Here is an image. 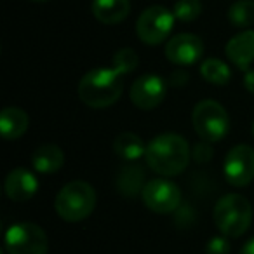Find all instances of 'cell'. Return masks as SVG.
Masks as SVG:
<instances>
[{
    "instance_id": "cell-1",
    "label": "cell",
    "mask_w": 254,
    "mask_h": 254,
    "mask_svg": "<svg viewBox=\"0 0 254 254\" xmlns=\"http://www.w3.org/2000/svg\"><path fill=\"white\" fill-rule=\"evenodd\" d=\"M145 159L150 169L160 176H178L190 162V146L183 136L166 132L146 145Z\"/></svg>"
},
{
    "instance_id": "cell-2",
    "label": "cell",
    "mask_w": 254,
    "mask_h": 254,
    "mask_svg": "<svg viewBox=\"0 0 254 254\" xmlns=\"http://www.w3.org/2000/svg\"><path fill=\"white\" fill-rule=\"evenodd\" d=\"M122 77L115 68H94L80 78L78 96L91 108H106L122 96Z\"/></svg>"
},
{
    "instance_id": "cell-3",
    "label": "cell",
    "mask_w": 254,
    "mask_h": 254,
    "mask_svg": "<svg viewBox=\"0 0 254 254\" xmlns=\"http://www.w3.org/2000/svg\"><path fill=\"white\" fill-rule=\"evenodd\" d=\"M54 207L60 218L68 223H78L89 218L96 207V191L87 181L66 183L58 193Z\"/></svg>"
},
{
    "instance_id": "cell-4",
    "label": "cell",
    "mask_w": 254,
    "mask_h": 254,
    "mask_svg": "<svg viewBox=\"0 0 254 254\" xmlns=\"http://www.w3.org/2000/svg\"><path fill=\"white\" fill-rule=\"evenodd\" d=\"M253 219V207L242 195L228 193L214 205V223L225 237H240L247 232Z\"/></svg>"
},
{
    "instance_id": "cell-5",
    "label": "cell",
    "mask_w": 254,
    "mask_h": 254,
    "mask_svg": "<svg viewBox=\"0 0 254 254\" xmlns=\"http://www.w3.org/2000/svg\"><path fill=\"white\" fill-rule=\"evenodd\" d=\"M191 124L202 141L218 143L228 134L230 119L226 110L212 99H202L191 113Z\"/></svg>"
},
{
    "instance_id": "cell-6",
    "label": "cell",
    "mask_w": 254,
    "mask_h": 254,
    "mask_svg": "<svg viewBox=\"0 0 254 254\" xmlns=\"http://www.w3.org/2000/svg\"><path fill=\"white\" fill-rule=\"evenodd\" d=\"M174 14L162 5H152L145 9L136 21V35L146 46L162 44L169 37L174 26Z\"/></svg>"
},
{
    "instance_id": "cell-7",
    "label": "cell",
    "mask_w": 254,
    "mask_h": 254,
    "mask_svg": "<svg viewBox=\"0 0 254 254\" xmlns=\"http://www.w3.org/2000/svg\"><path fill=\"white\" fill-rule=\"evenodd\" d=\"M9 254H47L46 232L35 223H16L5 232Z\"/></svg>"
},
{
    "instance_id": "cell-8",
    "label": "cell",
    "mask_w": 254,
    "mask_h": 254,
    "mask_svg": "<svg viewBox=\"0 0 254 254\" xmlns=\"http://www.w3.org/2000/svg\"><path fill=\"white\" fill-rule=\"evenodd\" d=\"M141 198L150 211L157 214H169L180 207L181 190L169 180H152L143 187Z\"/></svg>"
},
{
    "instance_id": "cell-9",
    "label": "cell",
    "mask_w": 254,
    "mask_h": 254,
    "mask_svg": "<svg viewBox=\"0 0 254 254\" xmlns=\"http://www.w3.org/2000/svg\"><path fill=\"white\" fill-rule=\"evenodd\" d=\"M223 173L232 187H247L254 180V148L247 145L233 146L225 157Z\"/></svg>"
},
{
    "instance_id": "cell-10",
    "label": "cell",
    "mask_w": 254,
    "mask_h": 254,
    "mask_svg": "<svg viewBox=\"0 0 254 254\" xmlns=\"http://www.w3.org/2000/svg\"><path fill=\"white\" fill-rule=\"evenodd\" d=\"M166 92L167 85L162 77L146 73L134 80L129 91V98L139 110H153L164 101Z\"/></svg>"
},
{
    "instance_id": "cell-11",
    "label": "cell",
    "mask_w": 254,
    "mask_h": 254,
    "mask_svg": "<svg viewBox=\"0 0 254 254\" xmlns=\"http://www.w3.org/2000/svg\"><path fill=\"white\" fill-rule=\"evenodd\" d=\"M166 58L174 64L188 66L197 63L204 54V42L193 33H178L166 44Z\"/></svg>"
},
{
    "instance_id": "cell-12",
    "label": "cell",
    "mask_w": 254,
    "mask_h": 254,
    "mask_svg": "<svg viewBox=\"0 0 254 254\" xmlns=\"http://www.w3.org/2000/svg\"><path fill=\"white\" fill-rule=\"evenodd\" d=\"M5 193L14 202H26L37 193L39 190V181L33 176L32 171L25 167H16L5 178Z\"/></svg>"
},
{
    "instance_id": "cell-13",
    "label": "cell",
    "mask_w": 254,
    "mask_h": 254,
    "mask_svg": "<svg viewBox=\"0 0 254 254\" xmlns=\"http://www.w3.org/2000/svg\"><path fill=\"white\" fill-rule=\"evenodd\" d=\"M225 53L237 68L242 71L249 70L251 63L254 61V30H244L232 37L226 44Z\"/></svg>"
},
{
    "instance_id": "cell-14",
    "label": "cell",
    "mask_w": 254,
    "mask_h": 254,
    "mask_svg": "<svg viewBox=\"0 0 254 254\" xmlns=\"http://www.w3.org/2000/svg\"><path fill=\"white\" fill-rule=\"evenodd\" d=\"M28 115L25 110L18 108V106H7L0 113V132H2V138L7 141L21 138L28 131Z\"/></svg>"
},
{
    "instance_id": "cell-15",
    "label": "cell",
    "mask_w": 254,
    "mask_h": 254,
    "mask_svg": "<svg viewBox=\"0 0 254 254\" xmlns=\"http://www.w3.org/2000/svg\"><path fill=\"white\" fill-rule=\"evenodd\" d=\"M131 12L129 0H92V14L105 25H117Z\"/></svg>"
},
{
    "instance_id": "cell-16",
    "label": "cell",
    "mask_w": 254,
    "mask_h": 254,
    "mask_svg": "<svg viewBox=\"0 0 254 254\" xmlns=\"http://www.w3.org/2000/svg\"><path fill=\"white\" fill-rule=\"evenodd\" d=\"M63 164H64V153L61 152L60 146L53 145V143L39 146L32 155L33 169L42 174L58 173L63 167Z\"/></svg>"
},
{
    "instance_id": "cell-17",
    "label": "cell",
    "mask_w": 254,
    "mask_h": 254,
    "mask_svg": "<svg viewBox=\"0 0 254 254\" xmlns=\"http://www.w3.org/2000/svg\"><path fill=\"white\" fill-rule=\"evenodd\" d=\"M113 152L119 159L126 160V162H134V160L145 157L146 146L143 139L134 132H120L113 139Z\"/></svg>"
},
{
    "instance_id": "cell-18",
    "label": "cell",
    "mask_w": 254,
    "mask_h": 254,
    "mask_svg": "<svg viewBox=\"0 0 254 254\" xmlns=\"http://www.w3.org/2000/svg\"><path fill=\"white\" fill-rule=\"evenodd\" d=\"M200 75L204 80H207L212 85H226L232 78V71H230L228 64L223 63L218 58H207L204 63L200 64Z\"/></svg>"
},
{
    "instance_id": "cell-19",
    "label": "cell",
    "mask_w": 254,
    "mask_h": 254,
    "mask_svg": "<svg viewBox=\"0 0 254 254\" xmlns=\"http://www.w3.org/2000/svg\"><path fill=\"white\" fill-rule=\"evenodd\" d=\"M145 180V174H143L141 167L138 166H127L122 167L119 176V190L126 197H136L139 190H143L141 185Z\"/></svg>"
},
{
    "instance_id": "cell-20",
    "label": "cell",
    "mask_w": 254,
    "mask_h": 254,
    "mask_svg": "<svg viewBox=\"0 0 254 254\" xmlns=\"http://www.w3.org/2000/svg\"><path fill=\"white\" fill-rule=\"evenodd\" d=\"M228 19L237 28H249L254 25V0H239L230 7Z\"/></svg>"
},
{
    "instance_id": "cell-21",
    "label": "cell",
    "mask_w": 254,
    "mask_h": 254,
    "mask_svg": "<svg viewBox=\"0 0 254 254\" xmlns=\"http://www.w3.org/2000/svg\"><path fill=\"white\" fill-rule=\"evenodd\" d=\"M138 54L131 47H124V49L117 51L115 56H113V68L122 75L132 73L138 68Z\"/></svg>"
},
{
    "instance_id": "cell-22",
    "label": "cell",
    "mask_w": 254,
    "mask_h": 254,
    "mask_svg": "<svg viewBox=\"0 0 254 254\" xmlns=\"http://www.w3.org/2000/svg\"><path fill=\"white\" fill-rule=\"evenodd\" d=\"M173 14H174V18L183 23L195 21V19L202 14L200 0H178L176 4H174Z\"/></svg>"
},
{
    "instance_id": "cell-23",
    "label": "cell",
    "mask_w": 254,
    "mask_h": 254,
    "mask_svg": "<svg viewBox=\"0 0 254 254\" xmlns=\"http://www.w3.org/2000/svg\"><path fill=\"white\" fill-rule=\"evenodd\" d=\"M205 254H230V242L223 237H212L205 246Z\"/></svg>"
},
{
    "instance_id": "cell-24",
    "label": "cell",
    "mask_w": 254,
    "mask_h": 254,
    "mask_svg": "<svg viewBox=\"0 0 254 254\" xmlns=\"http://www.w3.org/2000/svg\"><path fill=\"white\" fill-rule=\"evenodd\" d=\"M204 150V143H200V145H197L195 146V159L198 160V162H205V160H209L212 157V150H211V146H209L205 152H202Z\"/></svg>"
},
{
    "instance_id": "cell-25",
    "label": "cell",
    "mask_w": 254,
    "mask_h": 254,
    "mask_svg": "<svg viewBox=\"0 0 254 254\" xmlns=\"http://www.w3.org/2000/svg\"><path fill=\"white\" fill-rule=\"evenodd\" d=\"M244 85L251 94H254V70H251V68L244 71Z\"/></svg>"
},
{
    "instance_id": "cell-26",
    "label": "cell",
    "mask_w": 254,
    "mask_h": 254,
    "mask_svg": "<svg viewBox=\"0 0 254 254\" xmlns=\"http://www.w3.org/2000/svg\"><path fill=\"white\" fill-rule=\"evenodd\" d=\"M240 254H254V237L244 244V247L240 249Z\"/></svg>"
},
{
    "instance_id": "cell-27",
    "label": "cell",
    "mask_w": 254,
    "mask_h": 254,
    "mask_svg": "<svg viewBox=\"0 0 254 254\" xmlns=\"http://www.w3.org/2000/svg\"><path fill=\"white\" fill-rule=\"evenodd\" d=\"M32 2H39L40 4V2H47V0H32Z\"/></svg>"
},
{
    "instance_id": "cell-28",
    "label": "cell",
    "mask_w": 254,
    "mask_h": 254,
    "mask_svg": "<svg viewBox=\"0 0 254 254\" xmlns=\"http://www.w3.org/2000/svg\"><path fill=\"white\" fill-rule=\"evenodd\" d=\"M253 136H254V122H253Z\"/></svg>"
}]
</instances>
